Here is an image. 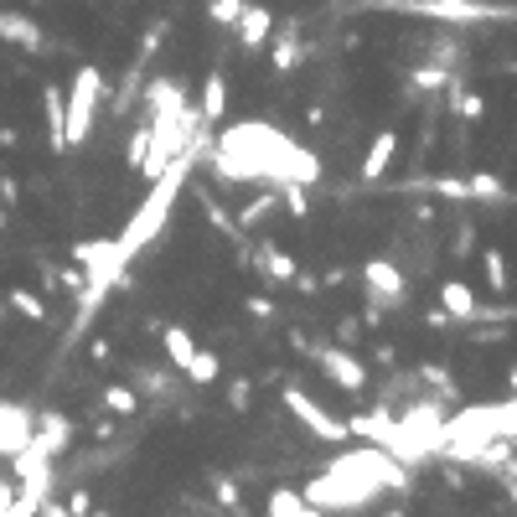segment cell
Here are the masks:
<instances>
[{"label":"cell","instance_id":"ab89813d","mask_svg":"<svg viewBox=\"0 0 517 517\" xmlns=\"http://www.w3.org/2000/svg\"><path fill=\"white\" fill-rule=\"evenodd\" d=\"M16 192H21L16 181H11V176H0V202H16Z\"/></svg>","mask_w":517,"mask_h":517},{"label":"cell","instance_id":"ac0fdd59","mask_svg":"<svg viewBox=\"0 0 517 517\" xmlns=\"http://www.w3.org/2000/svg\"><path fill=\"white\" fill-rule=\"evenodd\" d=\"M156 331H161V347H166V362H171L176 373H187V362L197 357V337H192L187 326H176V321H171V326H156Z\"/></svg>","mask_w":517,"mask_h":517},{"label":"cell","instance_id":"d590c367","mask_svg":"<svg viewBox=\"0 0 517 517\" xmlns=\"http://www.w3.org/2000/svg\"><path fill=\"white\" fill-rule=\"evenodd\" d=\"M88 512H94V497H88L83 486H78V492H68V517H88Z\"/></svg>","mask_w":517,"mask_h":517},{"label":"cell","instance_id":"f546056e","mask_svg":"<svg viewBox=\"0 0 517 517\" xmlns=\"http://www.w3.org/2000/svg\"><path fill=\"white\" fill-rule=\"evenodd\" d=\"M430 192H435V197H445V202L471 207V187H466V176H435V181H430Z\"/></svg>","mask_w":517,"mask_h":517},{"label":"cell","instance_id":"7c38bea8","mask_svg":"<svg viewBox=\"0 0 517 517\" xmlns=\"http://www.w3.org/2000/svg\"><path fill=\"white\" fill-rule=\"evenodd\" d=\"M233 32H238V47H243V52H264L269 37H275V16H269L264 6H243L238 21H233Z\"/></svg>","mask_w":517,"mask_h":517},{"label":"cell","instance_id":"9a60e30c","mask_svg":"<svg viewBox=\"0 0 517 517\" xmlns=\"http://www.w3.org/2000/svg\"><path fill=\"white\" fill-rule=\"evenodd\" d=\"M249 264L259 269V275H264L269 285H290V280L300 275V269H295V259L280 249V243H259V249L249 254Z\"/></svg>","mask_w":517,"mask_h":517},{"label":"cell","instance_id":"277c9868","mask_svg":"<svg viewBox=\"0 0 517 517\" xmlns=\"http://www.w3.org/2000/svg\"><path fill=\"white\" fill-rule=\"evenodd\" d=\"M104 73L94 63H83L68 88H63V114H68V150L88 145V135H94V119H99V104H104Z\"/></svg>","mask_w":517,"mask_h":517},{"label":"cell","instance_id":"5bb4252c","mask_svg":"<svg viewBox=\"0 0 517 517\" xmlns=\"http://www.w3.org/2000/svg\"><path fill=\"white\" fill-rule=\"evenodd\" d=\"M393 156H399V130H378L373 145H368V156H362V166H357V176L362 181H383Z\"/></svg>","mask_w":517,"mask_h":517},{"label":"cell","instance_id":"4dcf8cb0","mask_svg":"<svg viewBox=\"0 0 517 517\" xmlns=\"http://www.w3.org/2000/svg\"><path fill=\"white\" fill-rule=\"evenodd\" d=\"M145 150H150V125H145V119H140V125H135V135H130V150H125V166L140 176V166H145Z\"/></svg>","mask_w":517,"mask_h":517},{"label":"cell","instance_id":"e0dca14e","mask_svg":"<svg viewBox=\"0 0 517 517\" xmlns=\"http://www.w3.org/2000/svg\"><path fill=\"white\" fill-rule=\"evenodd\" d=\"M347 435H357L362 445H383L388 450V440H393V409H373V414H357V419H347Z\"/></svg>","mask_w":517,"mask_h":517},{"label":"cell","instance_id":"603a6c76","mask_svg":"<svg viewBox=\"0 0 517 517\" xmlns=\"http://www.w3.org/2000/svg\"><path fill=\"white\" fill-rule=\"evenodd\" d=\"M300 512H306V497H300L295 486H275L264 502V517H300Z\"/></svg>","mask_w":517,"mask_h":517},{"label":"cell","instance_id":"30bf717a","mask_svg":"<svg viewBox=\"0 0 517 517\" xmlns=\"http://www.w3.org/2000/svg\"><path fill=\"white\" fill-rule=\"evenodd\" d=\"M311 357H316V368H321V378H331L342 393H362L368 388V368H362V357H352L347 347H311Z\"/></svg>","mask_w":517,"mask_h":517},{"label":"cell","instance_id":"44dd1931","mask_svg":"<svg viewBox=\"0 0 517 517\" xmlns=\"http://www.w3.org/2000/svg\"><path fill=\"white\" fill-rule=\"evenodd\" d=\"M181 378H187L192 388H212V383L223 378V362H218V352H207V347H197V357L187 362V373H181Z\"/></svg>","mask_w":517,"mask_h":517},{"label":"cell","instance_id":"52a82bcc","mask_svg":"<svg viewBox=\"0 0 517 517\" xmlns=\"http://www.w3.org/2000/svg\"><path fill=\"white\" fill-rule=\"evenodd\" d=\"M280 399H285L290 419L300 424V430H311L316 440H326V445H342V440H347V424H342V419H331V414H326V409H321L300 383H285V388H280Z\"/></svg>","mask_w":517,"mask_h":517},{"label":"cell","instance_id":"8992f818","mask_svg":"<svg viewBox=\"0 0 517 517\" xmlns=\"http://www.w3.org/2000/svg\"><path fill=\"white\" fill-rule=\"evenodd\" d=\"M11 481H16V492L47 502V497L57 492V455H52V450H42V445L32 440V445H26V450L16 455V461H11Z\"/></svg>","mask_w":517,"mask_h":517},{"label":"cell","instance_id":"e575fe53","mask_svg":"<svg viewBox=\"0 0 517 517\" xmlns=\"http://www.w3.org/2000/svg\"><path fill=\"white\" fill-rule=\"evenodd\" d=\"M455 109H461V114L471 119V125H476V119H481V109H486V104H481V94H466V88H461V99H455Z\"/></svg>","mask_w":517,"mask_h":517},{"label":"cell","instance_id":"74e56055","mask_svg":"<svg viewBox=\"0 0 517 517\" xmlns=\"http://www.w3.org/2000/svg\"><path fill=\"white\" fill-rule=\"evenodd\" d=\"M249 316L269 321V316H275V300H264V295H254V300H249Z\"/></svg>","mask_w":517,"mask_h":517},{"label":"cell","instance_id":"4fadbf2b","mask_svg":"<svg viewBox=\"0 0 517 517\" xmlns=\"http://www.w3.org/2000/svg\"><path fill=\"white\" fill-rule=\"evenodd\" d=\"M42 119H47V145L57 156H68V114H63V83L42 88Z\"/></svg>","mask_w":517,"mask_h":517},{"label":"cell","instance_id":"9c48e42d","mask_svg":"<svg viewBox=\"0 0 517 517\" xmlns=\"http://www.w3.org/2000/svg\"><path fill=\"white\" fill-rule=\"evenodd\" d=\"M32 440H37V409L0 399V461H16Z\"/></svg>","mask_w":517,"mask_h":517},{"label":"cell","instance_id":"7a4b0ae2","mask_svg":"<svg viewBox=\"0 0 517 517\" xmlns=\"http://www.w3.org/2000/svg\"><path fill=\"white\" fill-rule=\"evenodd\" d=\"M383 492H409V466L399 455H388L383 445L342 450L326 471H316L306 486H300L306 507H321L331 517H352L362 507H373Z\"/></svg>","mask_w":517,"mask_h":517},{"label":"cell","instance_id":"d6986e66","mask_svg":"<svg viewBox=\"0 0 517 517\" xmlns=\"http://www.w3.org/2000/svg\"><path fill=\"white\" fill-rule=\"evenodd\" d=\"M476 306H481V300L471 295V285H466V280H445V285H440V311H445L450 321H471V316H476Z\"/></svg>","mask_w":517,"mask_h":517},{"label":"cell","instance_id":"8fae6325","mask_svg":"<svg viewBox=\"0 0 517 517\" xmlns=\"http://www.w3.org/2000/svg\"><path fill=\"white\" fill-rule=\"evenodd\" d=\"M0 42H11V47H21V52H47L52 42H47V32L26 16V11H0Z\"/></svg>","mask_w":517,"mask_h":517},{"label":"cell","instance_id":"f35d334b","mask_svg":"<svg viewBox=\"0 0 517 517\" xmlns=\"http://www.w3.org/2000/svg\"><path fill=\"white\" fill-rule=\"evenodd\" d=\"M37 517H68V502H57V492H52V497L42 502V512H37Z\"/></svg>","mask_w":517,"mask_h":517},{"label":"cell","instance_id":"d4e9b609","mask_svg":"<svg viewBox=\"0 0 517 517\" xmlns=\"http://www.w3.org/2000/svg\"><path fill=\"white\" fill-rule=\"evenodd\" d=\"M466 187H471V202H502V197H507L502 176H492V171H476V176H466Z\"/></svg>","mask_w":517,"mask_h":517},{"label":"cell","instance_id":"83f0119b","mask_svg":"<svg viewBox=\"0 0 517 517\" xmlns=\"http://www.w3.org/2000/svg\"><path fill=\"white\" fill-rule=\"evenodd\" d=\"M481 269H486V285H492L497 295H507V290H512V280H507V259H502V249H486V254H481Z\"/></svg>","mask_w":517,"mask_h":517},{"label":"cell","instance_id":"836d02e7","mask_svg":"<svg viewBox=\"0 0 517 517\" xmlns=\"http://www.w3.org/2000/svg\"><path fill=\"white\" fill-rule=\"evenodd\" d=\"M228 404H233V409L243 414V409H249V404H254V383H249V378H238V383L228 388Z\"/></svg>","mask_w":517,"mask_h":517},{"label":"cell","instance_id":"484cf974","mask_svg":"<svg viewBox=\"0 0 517 517\" xmlns=\"http://www.w3.org/2000/svg\"><path fill=\"white\" fill-rule=\"evenodd\" d=\"M275 207H280V192H275V187H269L264 197H254L249 207H243V212H238V228H259V223H264V218H269V212H275Z\"/></svg>","mask_w":517,"mask_h":517},{"label":"cell","instance_id":"cb8c5ba5","mask_svg":"<svg viewBox=\"0 0 517 517\" xmlns=\"http://www.w3.org/2000/svg\"><path fill=\"white\" fill-rule=\"evenodd\" d=\"M104 409L119 414V419H130V414L140 409V393H135L130 383H109V388H104Z\"/></svg>","mask_w":517,"mask_h":517},{"label":"cell","instance_id":"2e32d148","mask_svg":"<svg viewBox=\"0 0 517 517\" xmlns=\"http://www.w3.org/2000/svg\"><path fill=\"white\" fill-rule=\"evenodd\" d=\"M37 445H42V450H52L57 461H63L68 445H73V419H68V414H57V409L37 414Z\"/></svg>","mask_w":517,"mask_h":517},{"label":"cell","instance_id":"ee69618b","mask_svg":"<svg viewBox=\"0 0 517 517\" xmlns=\"http://www.w3.org/2000/svg\"><path fill=\"white\" fill-rule=\"evenodd\" d=\"M383 517H409V512H399V507H393V512H383Z\"/></svg>","mask_w":517,"mask_h":517},{"label":"cell","instance_id":"f1b7e54d","mask_svg":"<svg viewBox=\"0 0 517 517\" xmlns=\"http://www.w3.org/2000/svg\"><path fill=\"white\" fill-rule=\"evenodd\" d=\"M207 481H212V502H218L223 512H238V502H243V492H238V481H233V476H223V471H212Z\"/></svg>","mask_w":517,"mask_h":517},{"label":"cell","instance_id":"ba28073f","mask_svg":"<svg viewBox=\"0 0 517 517\" xmlns=\"http://www.w3.org/2000/svg\"><path fill=\"white\" fill-rule=\"evenodd\" d=\"M362 285H368V306H378V311L404 306V295H409V280H404V269L393 259H368L362 264Z\"/></svg>","mask_w":517,"mask_h":517},{"label":"cell","instance_id":"6da1fadb","mask_svg":"<svg viewBox=\"0 0 517 517\" xmlns=\"http://www.w3.org/2000/svg\"><path fill=\"white\" fill-rule=\"evenodd\" d=\"M207 171L228 181V187H316L321 181V156L275 130L269 119H238L223 125L207 145Z\"/></svg>","mask_w":517,"mask_h":517},{"label":"cell","instance_id":"7bdbcfd3","mask_svg":"<svg viewBox=\"0 0 517 517\" xmlns=\"http://www.w3.org/2000/svg\"><path fill=\"white\" fill-rule=\"evenodd\" d=\"M6 223H11V212H6V207H0V228H6Z\"/></svg>","mask_w":517,"mask_h":517},{"label":"cell","instance_id":"60d3db41","mask_svg":"<svg viewBox=\"0 0 517 517\" xmlns=\"http://www.w3.org/2000/svg\"><path fill=\"white\" fill-rule=\"evenodd\" d=\"M300 517H331V512H321V507H306V512H300Z\"/></svg>","mask_w":517,"mask_h":517},{"label":"cell","instance_id":"7402d4cb","mask_svg":"<svg viewBox=\"0 0 517 517\" xmlns=\"http://www.w3.org/2000/svg\"><path fill=\"white\" fill-rule=\"evenodd\" d=\"M300 57H306V47H300V37H295V32L269 37V63H275V73H295V68H300Z\"/></svg>","mask_w":517,"mask_h":517},{"label":"cell","instance_id":"ffe728a7","mask_svg":"<svg viewBox=\"0 0 517 517\" xmlns=\"http://www.w3.org/2000/svg\"><path fill=\"white\" fill-rule=\"evenodd\" d=\"M197 114L207 119V125H223V114H228V78H223V73H207L202 99H197Z\"/></svg>","mask_w":517,"mask_h":517},{"label":"cell","instance_id":"5b68a950","mask_svg":"<svg viewBox=\"0 0 517 517\" xmlns=\"http://www.w3.org/2000/svg\"><path fill=\"white\" fill-rule=\"evenodd\" d=\"M373 11H409L430 21H507L512 6H476V0H368Z\"/></svg>","mask_w":517,"mask_h":517},{"label":"cell","instance_id":"8d00e7d4","mask_svg":"<svg viewBox=\"0 0 517 517\" xmlns=\"http://www.w3.org/2000/svg\"><path fill=\"white\" fill-rule=\"evenodd\" d=\"M11 502H16V481H11V476H0V517L11 512Z\"/></svg>","mask_w":517,"mask_h":517},{"label":"cell","instance_id":"3957f363","mask_svg":"<svg viewBox=\"0 0 517 517\" xmlns=\"http://www.w3.org/2000/svg\"><path fill=\"white\" fill-rule=\"evenodd\" d=\"M207 145H212V125H202L197 135H192V145L181 150V156H171L166 161V171L161 176H150V187H145V197H140V207L130 212V223L119 228V254H125V264H135L150 243H156L161 233H166V223H171V212H176V202H181V192H187V181H192V171H197V161L207 156Z\"/></svg>","mask_w":517,"mask_h":517},{"label":"cell","instance_id":"f6af8a7d","mask_svg":"<svg viewBox=\"0 0 517 517\" xmlns=\"http://www.w3.org/2000/svg\"><path fill=\"white\" fill-rule=\"evenodd\" d=\"M0 321H6V295H0Z\"/></svg>","mask_w":517,"mask_h":517},{"label":"cell","instance_id":"d6a6232c","mask_svg":"<svg viewBox=\"0 0 517 517\" xmlns=\"http://www.w3.org/2000/svg\"><path fill=\"white\" fill-rule=\"evenodd\" d=\"M243 6H249V0H212V6H207V16L218 21V26H233Z\"/></svg>","mask_w":517,"mask_h":517},{"label":"cell","instance_id":"4316f807","mask_svg":"<svg viewBox=\"0 0 517 517\" xmlns=\"http://www.w3.org/2000/svg\"><path fill=\"white\" fill-rule=\"evenodd\" d=\"M6 306H11V311H21L26 321H47V300H37L26 285H16V290L6 295Z\"/></svg>","mask_w":517,"mask_h":517},{"label":"cell","instance_id":"1f68e13d","mask_svg":"<svg viewBox=\"0 0 517 517\" xmlns=\"http://www.w3.org/2000/svg\"><path fill=\"white\" fill-rule=\"evenodd\" d=\"M280 202L290 207V218H311V187H280Z\"/></svg>","mask_w":517,"mask_h":517},{"label":"cell","instance_id":"b9f144b4","mask_svg":"<svg viewBox=\"0 0 517 517\" xmlns=\"http://www.w3.org/2000/svg\"><path fill=\"white\" fill-rule=\"evenodd\" d=\"M507 388H512V393H517V368H512V373H507Z\"/></svg>","mask_w":517,"mask_h":517}]
</instances>
